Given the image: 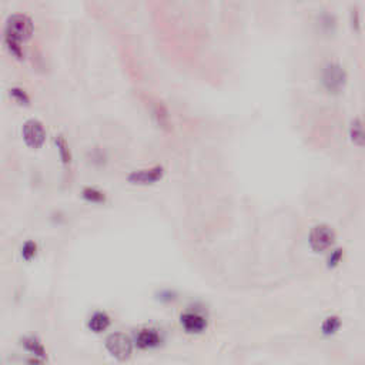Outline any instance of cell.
Returning <instances> with one entry per match:
<instances>
[{
  "mask_svg": "<svg viewBox=\"0 0 365 365\" xmlns=\"http://www.w3.org/2000/svg\"><path fill=\"white\" fill-rule=\"evenodd\" d=\"M341 326L342 321L338 315H328L327 318H324V321L321 324V333L327 335V337H330V335L338 333Z\"/></svg>",
  "mask_w": 365,
  "mask_h": 365,
  "instance_id": "13",
  "label": "cell"
},
{
  "mask_svg": "<svg viewBox=\"0 0 365 365\" xmlns=\"http://www.w3.org/2000/svg\"><path fill=\"white\" fill-rule=\"evenodd\" d=\"M55 144L56 147H57V150H59L60 159L63 161L64 166H70V164H72V151H70V147H69V143H67L66 137H64L63 134H56Z\"/></svg>",
  "mask_w": 365,
  "mask_h": 365,
  "instance_id": "11",
  "label": "cell"
},
{
  "mask_svg": "<svg viewBox=\"0 0 365 365\" xmlns=\"http://www.w3.org/2000/svg\"><path fill=\"white\" fill-rule=\"evenodd\" d=\"M347 79V74L344 72L340 64L337 63H328L324 67V72H323V83L328 90L331 92H337L344 86Z\"/></svg>",
  "mask_w": 365,
  "mask_h": 365,
  "instance_id": "5",
  "label": "cell"
},
{
  "mask_svg": "<svg viewBox=\"0 0 365 365\" xmlns=\"http://www.w3.org/2000/svg\"><path fill=\"white\" fill-rule=\"evenodd\" d=\"M9 93H10V96L16 100L17 103H20V104H29V102H30V97H29V95L26 93V90L22 87H12L10 90H9Z\"/></svg>",
  "mask_w": 365,
  "mask_h": 365,
  "instance_id": "17",
  "label": "cell"
},
{
  "mask_svg": "<svg viewBox=\"0 0 365 365\" xmlns=\"http://www.w3.org/2000/svg\"><path fill=\"white\" fill-rule=\"evenodd\" d=\"M163 175H164V167L156 164L149 168H140V170L131 171L127 175V180L133 184H151V182L159 181Z\"/></svg>",
  "mask_w": 365,
  "mask_h": 365,
  "instance_id": "6",
  "label": "cell"
},
{
  "mask_svg": "<svg viewBox=\"0 0 365 365\" xmlns=\"http://www.w3.org/2000/svg\"><path fill=\"white\" fill-rule=\"evenodd\" d=\"M36 253H37V244L32 240H27L22 246V257L24 260H27V261L32 260L33 257L36 255Z\"/></svg>",
  "mask_w": 365,
  "mask_h": 365,
  "instance_id": "16",
  "label": "cell"
},
{
  "mask_svg": "<svg viewBox=\"0 0 365 365\" xmlns=\"http://www.w3.org/2000/svg\"><path fill=\"white\" fill-rule=\"evenodd\" d=\"M109 326H110V317L104 311H97L88 320V328L96 334L106 331Z\"/></svg>",
  "mask_w": 365,
  "mask_h": 365,
  "instance_id": "9",
  "label": "cell"
},
{
  "mask_svg": "<svg viewBox=\"0 0 365 365\" xmlns=\"http://www.w3.org/2000/svg\"><path fill=\"white\" fill-rule=\"evenodd\" d=\"M33 33V22L30 17L24 13H16L10 15L6 20L5 27V37L16 40V41H24L27 40Z\"/></svg>",
  "mask_w": 365,
  "mask_h": 365,
  "instance_id": "1",
  "label": "cell"
},
{
  "mask_svg": "<svg viewBox=\"0 0 365 365\" xmlns=\"http://www.w3.org/2000/svg\"><path fill=\"white\" fill-rule=\"evenodd\" d=\"M180 323H181L182 328L186 330V333L189 334H200L207 328L206 317L199 312H193V311H187L181 314Z\"/></svg>",
  "mask_w": 365,
  "mask_h": 365,
  "instance_id": "7",
  "label": "cell"
},
{
  "mask_svg": "<svg viewBox=\"0 0 365 365\" xmlns=\"http://www.w3.org/2000/svg\"><path fill=\"white\" fill-rule=\"evenodd\" d=\"M81 196L88 201H93V203H102L106 200V194L96 187H84L81 191Z\"/></svg>",
  "mask_w": 365,
  "mask_h": 365,
  "instance_id": "15",
  "label": "cell"
},
{
  "mask_svg": "<svg viewBox=\"0 0 365 365\" xmlns=\"http://www.w3.org/2000/svg\"><path fill=\"white\" fill-rule=\"evenodd\" d=\"M342 255H344V251L341 248H335L331 251V254L328 255V260H327V265L328 268H335L342 260Z\"/></svg>",
  "mask_w": 365,
  "mask_h": 365,
  "instance_id": "18",
  "label": "cell"
},
{
  "mask_svg": "<svg viewBox=\"0 0 365 365\" xmlns=\"http://www.w3.org/2000/svg\"><path fill=\"white\" fill-rule=\"evenodd\" d=\"M106 348L111 357L119 361H127L133 354V342L126 334L113 333L106 338Z\"/></svg>",
  "mask_w": 365,
  "mask_h": 365,
  "instance_id": "3",
  "label": "cell"
},
{
  "mask_svg": "<svg viewBox=\"0 0 365 365\" xmlns=\"http://www.w3.org/2000/svg\"><path fill=\"white\" fill-rule=\"evenodd\" d=\"M135 342H137V347H140L142 349L156 348L161 342V337L154 328H143L135 335Z\"/></svg>",
  "mask_w": 365,
  "mask_h": 365,
  "instance_id": "8",
  "label": "cell"
},
{
  "mask_svg": "<svg viewBox=\"0 0 365 365\" xmlns=\"http://www.w3.org/2000/svg\"><path fill=\"white\" fill-rule=\"evenodd\" d=\"M153 114H154V117L157 119L160 126H163V127L168 126V111H167L166 106L161 103V102H156V103H154Z\"/></svg>",
  "mask_w": 365,
  "mask_h": 365,
  "instance_id": "14",
  "label": "cell"
},
{
  "mask_svg": "<svg viewBox=\"0 0 365 365\" xmlns=\"http://www.w3.org/2000/svg\"><path fill=\"white\" fill-rule=\"evenodd\" d=\"M5 41H6V46L8 49L13 53V55L19 57V59H22L23 57V49L20 46V43L16 41V40L13 39H9V37H5Z\"/></svg>",
  "mask_w": 365,
  "mask_h": 365,
  "instance_id": "19",
  "label": "cell"
},
{
  "mask_svg": "<svg viewBox=\"0 0 365 365\" xmlns=\"http://www.w3.org/2000/svg\"><path fill=\"white\" fill-rule=\"evenodd\" d=\"M22 133L26 144L33 149H39L46 139V130L43 127V123L37 119L26 120Z\"/></svg>",
  "mask_w": 365,
  "mask_h": 365,
  "instance_id": "4",
  "label": "cell"
},
{
  "mask_svg": "<svg viewBox=\"0 0 365 365\" xmlns=\"http://www.w3.org/2000/svg\"><path fill=\"white\" fill-rule=\"evenodd\" d=\"M22 344H23V347L29 352H32L33 355H36V357L39 358H46V351H44V347H43V344L40 342V340L37 337H24L23 340H22Z\"/></svg>",
  "mask_w": 365,
  "mask_h": 365,
  "instance_id": "12",
  "label": "cell"
},
{
  "mask_svg": "<svg viewBox=\"0 0 365 365\" xmlns=\"http://www.w3.org/2000/svg\"><path fill=\"white\" fill-rule=\"evenodd\" d=\"M335 231L333 227H330L328 224H317L314 225L310 231L308 236V243L312 251L315 253H323L327 251L328 248H331L335 243Z\"/></svg>",
  "mask_w": 365,
  "mask_h": 365,
  "instance_id": "2",
  "label": "cell"
},
{
  "mask_svg": "<svg viewBox=\"0 0 365 365\" xmlns=\"http://www.w3.org/2000/svg\"><path fill=\"white\" fill-rule=\"evenodd\" d=\"M349 137L351 142L358 146L364 147L365 146V123L361 119H354L349 126Z\"/></svg>",
  "mask_w": 365,
  "mask_h": 365,
  "instance_id": "10",
  "label": "cell"
}]
</instances>
